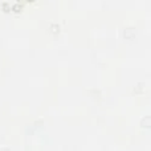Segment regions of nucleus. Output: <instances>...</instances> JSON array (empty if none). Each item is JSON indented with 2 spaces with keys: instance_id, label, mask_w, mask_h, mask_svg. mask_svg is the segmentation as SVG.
Instances as JSON below:
<instances>
[]
</instances>
